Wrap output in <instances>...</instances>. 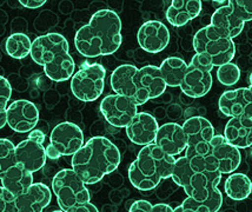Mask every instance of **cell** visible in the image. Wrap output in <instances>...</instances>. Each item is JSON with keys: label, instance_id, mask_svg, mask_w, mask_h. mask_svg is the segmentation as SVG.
I'll list each match as a JSON object with an SVG mask.
<instances>
[{"label": "cell", "instance_id": "b9f144b4", "mask_svg": "<svg viewBox=\"0 0 252 212\" xmlns=\"http://www.w3.org/2000/svg\"><path fill=\"white\" fill-rule=\"evenodd\" d=\"M52 212H64L63 210H55V211H52Z\"/></svg>", "mask_w": 252, "mask_h": 212}, {"label": "cell", "instance_id": "e0dca14e", "mask_svg": "<svg viewBox=\"0 0 252 212\" xmlns=\"http://www.w3.org/2000/svg\"><path fill=\"white\" fill-rule=\"evenodd\" d=\"M218 106L226 117L252 119V86L224 92L218 101Z\"/></svg>", "mask_w": 252, "mask_h": 212}, {"label": "cell", "instance_id": "ba28073f", "mask_svg": "<svg viewBox=\"0 0 252 212\" xmlns=\"http://www.w3.org/2000/svg\"><path fill=\"white\" fill-rule=\"evenodd\" d=\"M106 70L103 65L84 64L71 79V91L77 99L94 101L100 97L105 88Z\"/></svg>", "mask_w": 252, "mask_h": 212}, {"label": "cell", "instance_id": "83f0119b", "mask_svg": "<svg viewBox=\"0 0 252 212\" xmlns=\"http://www.w3.org/2000/svg\"><path fill=\"white\" fill-rule=\"evenodd\" d=\"M159 70H160L166 86L177 88L182 84L183 78L188 70V64L178 57H169L161 62Z\"/></svg>", "mask_w": 252, "mask_h": 212}, {"label": "cell", "instance_id": "2e32d148", "mask_svg": "<svg viewBox=\"0 0 252 212\" xmlns=\"http://www.w3.org/2000/svg\"><path fill=\"white\" fill-rule=\"evenodd\" d=\"M39 121V110L32 101L14 100L6 110V124L19 133L31 132Z\"/></svg>", "mask_w": 252, "mask_h": 212}, {"label": "cell", "instance_id": "60d3db41", "mask_svg": "<svg viewBox=\"0 0 252 212\" xmlns=\"http://www.w3.org/2000/svg\"><path fill=\"white\" fill-rule=\"evenodd\" d=\"M249 84H250V86H252V72L250 73V76H249Z\"/></svg>", "mask_w": 252, "mask_h": 212}, {"label": "cell", "instance_id": "7c38bea8", "mask_svg": "<svg viewBox=\"0 0 252 212\" xmlns=\"http://www.w3.org/2000/svg\"><path fill=\"white\" fill-rule=\"evenodd\" d=\"M46 136L40 130H33L29 138L16 145L17 164L30 172H37L46 163V150L44 142Z\"/></svg>", "mask_w": 252, "mask_h": 212}, {"label": "cell", "instance_id": "d6a6232c", "mask_svg": "<svg viewBox=\"0 0 252 212\" xmlns=\"http://www.w3.org/2000/svg\"><path fill=\"white\" fill-rule=\"evenodd\" d=\"M12 95V88L8 80L0 76V128L6 125V110Z\"/></svg>", "mask_w": 252, "mask_h": 212}, {"label": "cell", "instance_id": "f1b7e54d", "mask_svg": "<svg viewBox=\"0 0 252 212\" xmlns=\"http://www.w3.org/2000/svg\"><path fill=\"white\" fill-rule=\"evenodd\" d=\"M224 189L229 198L233 201H243L251 195L252 183L244 173H232L225 181Z\"/></svg>", "mask_w": 252, "mask_h": 212}, {"label": "cell", "instance_id": "603a6c76", "mask_svg": "<svg viewBox=\"0 0 252 212\" xmlns=\"http://www.w3.org/2000/svg\"><path fill=\"white\" fill-rule=\"evenodd\" d=\"M200 12V0H173L166 10V20L172 26L181 28L197 18Z\"/></svg>", "mask_w": 252, "mask_h": 212}, {"label": "cell", "instance_id": "8d00e7d4", "mask_svg": "<svg viewBox=\"0 0 252 212\" xmlns=\"http://www.w3.org/2000/svg\"><path fill=\"white\" fill-rule=\"evenodd\" d=\"M19 2L26 8H38L46 4V0H20Z\"/></svg>", "mask_w": 252, "mask_h": 212}, {"label": "cell", "instance_id": "ffe728a7", "mask_svg": "<svg viewBox=\"0 0 252 212\" xmlns=\"http://www.w3.org/2000/svg\"><path fill=\"white\" fill-rule=\"evenodd\" d=\"M155 144L170 156H179L188 148V138L179 124L166 123L159 126Z\"/></svg>", "mask_w": 252, "mask_h": 212}, {"label": "cell", "instance_id": "9a60e30c", "mask_svg": "<svg viewBox=\"0 0 252 212\" xmlns=\"http://www.w3.org/2000/svg\"><path fill=\"white\" fill-rule=\"evenodd\" d=\"M70 51L68 41L61 33H47L32 41L31 55L35 64L45 66L58 56Z\"/></svg>", "mask_w": 252, "mask_h": 212}, {"label": "cell", "instance_id": "d590c367", "mask_svg": "<svg viewBox=\"0 0 252 212\" xmlns=\"http://www.w3.org/2000/svg\"><path fill=\"white\" fill-rule=\"evenodd\" d=\"M152 208H154V205L151 203L140 199V201L132 202L128 212H152Z\"/></svg>", "mask_w": 252, "mask_h": 212}, {"label": "cell", "instance_id": "f35d334b", "mask_svg": "<svg viewBox=\"0 0 252 212\" xmlns=\"http://www.w3.org/2000/svg\"><path fill=\"white\" fill-rule=\"evenodd\" d=\"M152 212H178L177 209H172L170 205L164 204V203H160V204H156L152 208Z\"/></svg>", "mask_w": 252, "mask_h": 212}, {"label": "cell", "instance_id": "4dcf8cb0", "mask_svg": "<svg viewBox=\"0 0 252 212\" xmlns=\"http://www.w3.org/2000/svg\"><path fill=\"white\" fill-rule=\"evenodd\" d=\"M14 165H17L16 145L11 140L0 138V179Z\"/></svg>", "mask_w": 252, "mask_h": 212}, {"label": "cell", "instance_id": "4316f807", "mask_svg": "<svg viewBox=\"0 0 252 212\" xmlns=\"http://www.w3.org/2000/svg\"><path fill=\"white\" fill-rule=\"evenodd\" d=\"M76 71V62L70 55V52L63 53L58 56L55 61L44 66V72L46 77L53 82L61 83L72 78Z\"/></svg>", "mask_w": 252, "mask_h": 212}, {"label": "cell", "instance_id": "f546056e", "mask_svg": "<svg viewBox=\"0 0 252 212\" xmlns=\"http://www.w3.org/2000/svg\"><path fill=\"white\" fill-rule=\"evenodd\" d=\"M32 41L25 33H13L5 41V51L11 58L24 59L31 53Z\"/></svg>", "mask_w": 252, "mask_h": 212}, {"label": "cell", "instance_id": "5b68a950", "mask_svg": "<svg viewBox=\"0 0 252 212\" xmlns=\"http://www.w3.org/2000/svg\"><path fill=\"white\" fill-rule=\"evenodd\" d=\"M188 159L196 171H216L220 175H230L241 165L242 154L224 136L216 134L210 142L209 152L205 157H189Z\"/></svg>", "mask_w": 252, "mask_h": 212}, {"label": "cell", "instance_id": "30bf717a", "mask_svg": "<svg viewBox=\"0 0 252 212\" xmlns=\"http://www.w3.org/2000/svg\"><path fill=\"white\" fill-rule=\"evenodd\" d=\"M188 138L185 157H205L209 152L210 142L216 136L215 128L206 118L191 117L182 125Z\"/></svg>", "mask_w": 252, "mask_h": 212}, {"label": "cell", "instance_id": "ac0fdd59", "mask_svg": "<svg viewBox=\"0 0 252 212\" xmlns=\"http://www.w3.org/2000/svg\"><path fill=\"white\" fill-rule=\"evenodd\" d=\"M137 40L145 52L159 53L170 43L169 29L158 20H149L138 30Z\"/></svg>", "mask_w": 252, "mask_h": 212}, {"label": "cell", "instance_id": "1f68e13d", "mask_svg": "<svg viewBox=\"0 0 252 212\" xmlns=\"http://www.w3.org/2000/svg\"><path fill=\"white\" fill-rule=\"evenodd\" d=\"M217 78L220 84L225 86H232L241 79V70L233 62L221 65L217 70Z\"/></svg>", "mask_w": 252, "mask_h": 212}, {"label": "cell", "instance_id": "44dd1931", "mask_svg": "<svg viewBox=\"0 0 252 212\" xmlns=\"http://www.w3.org/2000/svg\"><path fill=\"white\" fill-rule=\"evenodd\" d=\"M51 199L52 192L46 184L33 183L25 192L16 197L14 205L18 212H43Z\"/></svg>", "mask_w": 252, "mask_h": 212}, {"label": "cell", "instance_id": "8fae6325", "mask_svg": "<svg viewBox=\"0 0 252 212\" xmlns=\"http://www.w3.org/2000/svg\"><path fill=\"white\" fill-rule=\"evenodd\" d=\"M139 68L131 64L121 65L111 74V88L116 94L124 95L136 104L143 105L150 100L148 93L142 89L138 78Z\"/></svg>", "mask_w": 252, "mask_h": 212}, {"label": "cell", "instance_id": "3957f363", "mask_svg": "<svg viewBox=\"0 0 252 212\" xmlns=\"http://www.w3.org/2000/svg\"><path fill=\"white\" fill-rule=\"evenodd\" d=\"M221 176L216 171H196L184 156L176 159L171 178L188 197L205 205L209 212H218L223 204V195L218 190Z\"/></svg>", "mask_w": 252, "mask_h": 212}, {"label": "cell", "instance_id": "ab89813d", "mask_svg": "<svg viewBox=\"0 0 252 212\" xmlns=\"http://www.w3.org/2000/svg\"><path fill=\"white\" fill-rule=\"evenodd\" d=\"M5 212H18L16 205H14V202L12 203V204L10 205V207H8V209H7V210H6Z\"/></svg>", "mask_w": 252, "mask_h": 212}, {"label": "cell", "instance_id": "8992f818", "mask_svg": "<svg viewBox=\"0 0 252 212\" xmlns=\"http://www.w3.org/2000/svg\"><path fill=\"white\" fill-rule=\"evenodd\" d=\"M193 47L198 55L209 58L214 67L232 62L236 55L233 39L226 37L211 25L204 26L194 34Z\"/></svg>", "mask_w": 252, "mask_h": 212}, {"label": "cell", "instance_id": "d6986e66", "mask_svg": "<svg viewBox=\"0 0 252 212\" xmlns=\"http://www.w3.org/2000/svg\"><path fill=\"white\" fill-rule=\"evenodd\" d=\"M125 128L128 139L133 144L145 146L155 143L159 125L156 118L150 113L138 112Z\"/></svg>", "mask_w": 252, "mask_h": 212}, {"label": "cell", "instance_id": "d4e9b609", "mask_svg": "<svg viewBox=\"0 0 252 212\" xmlns=\"http://www.w3.org/2000/svg\"><path fill=\"white\" fill-rule=\"evenodd\" d=\"M0 182H1V186L4 189L7 190L14 197H18L25 192L33 184V175L32 172L17 164L2 176Z\"/></svg>", "mask_w": 252, "mask_h": 212}, {"label": "cell", "instance_id": "4fadbf2b", "mask_svg": "<svg viewBox=\"0 0 252 212\" xmlns=\"http://www.w3.org/2000/svg\"><path fill=\"white\" fill-rule=\"evenodd\" d=\"M100 112L110 125L126 127L138 113V106L131 99L119 94H109L101 100Z\"/></svg>", "mask_w": 252, "mask_h": 212}, {"label": "cell", "instance_id": "5bb4252c", "mask_svg": "<svg viewBox=\"0 0 252 212\" xmlns=\"http://www.w3.org/2000/svg\"><path fill=\"white\" fill-rule=\"evenodd\" d=\"M50 145L59 157L73 156L84 145V133L78 125L64 121L53 127L50 136Z\"/></svg>", "mask_w": 252, "mask_h": 212}, {"label": "cell", "instance_id": "484cf974", "mask_svg": "<svg viewBox=\"0 0 252 212\" xmlns=\"http://www.w3.org/2000/svg\"><path fill=\"white\" fill-rule=\"evenodd\" d=\"M140 86L149 95L150 99H156L160 97L166 90L163 76H161L159 67L155 65H146L138 71Z\"/></svg>", "mask_w": 252, "mask_h": 212}, {"label": "cell", "instance_id": "e575fe53", "mask_svg": "<svg viewBox=\"0 0 252 212\" xmlns=\"http://www.w3.org/2000/svg\"><path fill=\"white\" fill-rule=\"evenodd\" d=\"M14 199H16V197L2 186H0V212H5L7 210L8 207L14 202Z\"/></svg>", "mask_w": 252, "mask_h": 212}, {"label": "cell", "instance_id": "7a4b0ae2", "mask_svg": "<svg viewBox=\"0 0 252 212\" xmlns=\"http://www.w3.org/2000/svg\"><path fill=\"white\" fill-rule=\"evenodd\" d=\"M121 160V152L110 139L94 137L72 156L71 163L72 170L84 183L94 185L115 171Z\"/></svg>", "mask_w": 252, "mask_h": 212}, {"label": "cell", "instance_id": "52a82bcc", "mask_svg": "<svg viewBox=\"0 0 252 212\" xmlns=\"http://www.w3.org/2000/svg\"><path fill=\"white\" fill-rule=\"evenodd\" d=\"M52 191L59 208L64 212L91 202V195L86 184L72 169L57 172L52 181Z\"/></svg>", "mask_w": 252, "mask_h": 212}, {"label": "cell", "instance_id": "cb8c5ba5", "mask_svg": "<svg viewBox=\"0 0 252 212\" xmlns=\"http://www.w3.org/2000/svg\"><path fill=\"white\" fill-rule=\"evenodd\" d=\"M224 137L238 150L250 148L252 145V119L245 117L231 118L225 126Z\"/></svg>", "mask_w": 252, "mask_h": 212}, {"label": "cell", "instance_id": "7402d4cb", "mask_svg": "<svg viewBox=\"0 0 252 212\" xmlns=\"http://www.w3.org/2000/svg\"><path fill=\"white\" fill-rule=\"evenodd\" d=\"M210 25L214 26L226 37L233 39L242 33L245 23L238 16L232 4L227 1L226 6H221L215 11L211 17Z\"/></svg>", "mask_w": 252, "mask_h": 212}, {"label": "cell", "instance_id": "9c48e42d", "mask_svg": "<svg viewBox=\"0 0 252 212\" xmlns=\"http://www.w3.org/2000/svg\"><path fill=\"white\" fill-rule=\"evenodd\" d=\"M212 68H214V65L206 57L198 55V53L192 57L182 84L179 86L183 94L188 95L192 99H197L208 93L214 82L211 74Z\"/></svg>", "mask_w": 252, "mask_h": 212}, {"label": "cell", "instance_id": "277c9868", "mask_svg": "<svg viewBox=\"0 0 252 212\" xmlns=\"http://www.w3.org/2000/svg\"><path fill=\"white\" fill-rule=\"evenodd\" d=\"M175 163V157L152 143L138 152L137 159L128 168V179L138 190H154L163 179L171 178Z\"/></svg>", "mask_w": 252, "mask_h": 212}, {"label": "cell", "instance_id": "74e56055", "mask_svg": "<svg viewBox=\"0 0 252 212\" xmlns=\"http://www.w3.org/2000/svg\"><path fill=\"white\" fill-rule=\"evenodd\" d=\"M70 212H99V211L98 209L95 208V205L90 202V203H86V204L79 205V207L72 209Z\"/></svg>", "mask_w": 252, "mask_h": 212}, {"label": "cell", "instance_id": "6da1fadb", "mask_svg": "<svg viewBox=\"0 0 252 212\" xmlns=\"http://www.w3.org/2000/svg\"><path fill=\"white\" fill-rule=\"evenodd\" d=\"M122 41V20L111 10L95 12L89 24L78 30L74 37L77 51L88 58L113 55Z\"/></svg>", "mask_w": 252, "mask_h": 212}, {"label": "cell", "instance_id": "836d02e7", "mask_svg": "<svg viewBox=\"0 0 252 212\" xmlns=\"http://www.w3.org/2000/svg\"><path fill=\"white\" fill-rule=\"evenodd\" d=\"M238 16L244 23L252 20V0H230Z\"/></svg>", "mask_w": 252, "mask_h": 212}]
</instances>
